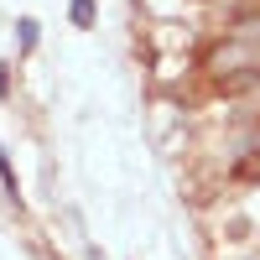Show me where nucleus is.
Wrapping results in <instances>:
<instances>
[{"instance_id": "f257e3e1", "label": "nucleus", "mask_w": 260, "mask_h": 260, "mask_svg": "<svg viewBox=\"0 0 260 260\" xmlns=\"http://www.w3.org/2000/svg\"><path fill=\"white\" fill-rule=\"evenodd\" d=\"M208 68L219 73V78H234V73H245V68H260V57H255V47H250V42L234 31L224 47H213V52H208Z\"/></svg>"}, {"instance_id": "f03ea898", "label": "nucleus", "mask_w": 260, "mask_h": 260, "mask_svg": "<svg viewBox=\"0 0 260 260\" xmlns=\"http://www.w3.org/2000/svg\"><path fill=\"white\" fill-rule=\"evenodd\" d=\"M16 37H21V52H31V47H37V21H31V16L16 21Z\"/></svg>"}, {"instance_id": "7ed1b4c3", "label": "nucleus", "mask_w": 260, "mask_h": 260, "mask_svg": "<svg viewBox=\"0 0 260 260\" xmlns=\"http://www.w3.org/2000/svg\"><path fill=\"white\" fill-rule=\"evenodd\" d=\"M73 21L78 26H94V0H73Z\"/></svg>"}, {"instance_id": "20e7f679", "label": "nucleus", "mask_w": 260, "mask_h": 260, "mask_svg": "<svg viewBox=\"0 0 260 260\" xmlns=\"http://www.w3.org/2000/svg\"><path fill=\"white\" fill-rule=\"evenodd\" d=\"M0 182H6V187H11V198H16V172H11V161H6V156H0Z\"/></svg>"}, {"instance_id": "39448f33", "label": "nucleus", "mask_w": 260, "mask_h": 260, "mask_svg": "<svg viewBox=\"0 0 260 260\" xmlns=\"http://www.w3.org/2000/svg\"><path fill=\"white\" fill-rule=\"evenodd\" d=\"M11 94V78H6V68H0V99H6Z\"/></svg>"}]
</instances>
